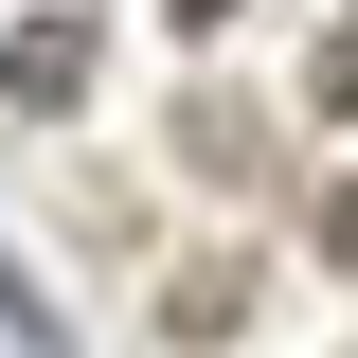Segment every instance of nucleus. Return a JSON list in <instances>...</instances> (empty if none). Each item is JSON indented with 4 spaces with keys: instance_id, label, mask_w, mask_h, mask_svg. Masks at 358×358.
Returning a JSON list of instances; mask_svg holds the SVG:
<instances>
[{
    "instance_id": "nucleus-1",
    "label": "nucleus",
    "mask_w": 358,
    "mask_h": 358,
    "mask_svg": "<svg viewBox=\"0 0 358 358\" xmlns=\"http://www.w3.org/2000/svg\"><path fill=\"white\" fill-rule=\"evenodd\" d=\"M90 72H108V36H90V18H18V36H0V108H72Z\"/></svg>"
},
{
    "instance_id": "nucleus-4",
    "label": "nucleus",
    "mask_w": 358,
    "mask_h": 358,
    "mask_svg": "<svg viewBox=\"0 0 358 358\" xmlns=\"http://www.w3.org/2000/svg\"><path fill=\"white\" fill-rule=\"evenodd\" d=\"M322 268H358V179H341V197H322Z\"/></svg>"
},
{
    "instance_id": "nucleus-2",
    "label": "nucleus",
    "mask_w": 358,
    "mask_h": 358,
    "mask_svg": "<svg viewBox=\"0 0 358 358\" xmlns=\"http://www.w3.org/2000/svg\"><path fill=\"white\" fill-rule=\"evenodd\" d=\"M0 341H18V358H72V341H54V305H36V268H18V251H0Z\"/></svg>"
},
{
    "instance_id": "nucleus-3",
    "label": "nucleus",
    "mask_w": 358,
    "mask_h": 358,
    "mask_svg": "<svg viewBox=\"0 0 358 358\" xmlns=\"http://www.w3.org/2000/svg\"><path fill=\"white\" fill-rule=\"evenodd\" d=\"M305 90H322V108H358V18L322 36V72H305Z\"/></svg>"
},
{
    "instance_id": "nucleus-5",
    "label": "nucleus",
    "mask_w": 358,
    "mask_h": 358,
    "mask_svg": "<svg viewBox=\"0 0 358 358\" xmlns=\"http://www.w3.org/2000/svg\"><path fill=\"white\" fill-rule=\"evenodd\" d=\"M179 18H197V36H215V18H233V0H179Z\"/></svg>"
}]
</instances>
